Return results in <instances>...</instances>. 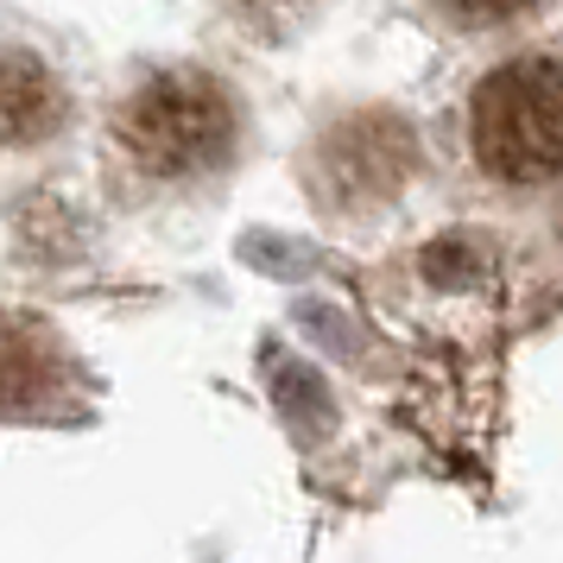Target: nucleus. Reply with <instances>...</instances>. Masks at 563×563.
Segmentation results:
<instances>
[{
    "label": "nucleus",
    "instance_id": "nucleus-1",
    "mask_svg": "<svg viewBox=\"0 0 563 563\" xmlns=\"http://www.w3.org/2000/svg\"><path fill=\"white\" fill-rule=\"evenodd\" d=\"M468 140L487 178H563V57H512L487 70L468 108Z\"/></svg>",
    "mask_w": 563,
    "mask_h": 563
},
{
    "label": "nucleus",
    "instance_id": "nucleus-2",
    "mask_svg": "<svg viewBox=\"0 0 563 563\" xmlns=\"http://www.w3.org/2000/svg\"><path fill=\"white\" fill-rule=\"evenodd\" d=\"M234 140V108L222 82L203 70H165L146 89H133L121 108V146L140 172L158 178H190L229 153Z\"/></svg>",
    "mask_w": 563,
    "mask_h": 563
},
{
    "label": "nucleus",
    "instance_id": "nucleus-3",
    "mask_svg": "<svg viewBox=\"0 0 563 563\" xmlns=\"http://www.w3.org/2000/svg\"><path fill=\"white\" fill-rule=\"evenodd\" d=\"M406 165H411V133L380 121V114H367L355 128L330 133V146H323V172H330L342 190H386Z\"/></svg>",
    "mask_w": 563,
    "mask_h": 563
},
{
    "label": "nucleus",
    "instance_id": "nucleus-4",
    "mask_svg": "<svg viewBox=\"0 0 563 563\" xmlns=\"http://www.w3.org/2000/svg\"><path fill=\"white\" fill-rule=\"evenodd\" d=\"M64 121V89L57 77L26 52L0 57V146H32V140H52Z\"/></svg>",
    "mask_w": 563,
    "mask_h": 563
},
{
    "label": "nucleus",
    "instance_id": "nucleus-5",
    "mask_svg": "<svg viewBox=\"0 0 563 563\" xmlns=\"http://www.w3.org/2000/svg\"><path fill=\"white\" fill-rule=\"evenodd\" d=\"M45 367H52V355L38 349V335H0V411L32 406L45 393Z\"/></svg>",
    "mask_w": 563,
    "mask_h": 563
},
{
    "label": "nucleus",
    "instance_id": "nucleus-6",
    "mask_svg": "<svg viewBox=\"0 0 563 563\" xmlns=\"http://www.w3.org/2000/svg\"><path fill=\"white\" fill-rule=\"evenodd\" d=\"M450 20H468V26H500V20H519L532 13L538 0H437Z\"/></svg>",
    "mask_w": 563,
    "mask_h": 563
}]
</instances>
